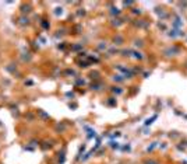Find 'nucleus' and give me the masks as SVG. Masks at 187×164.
I'll return each mask as SVG.
<instances>
[{"instance_id":"f257e3e1","label":"nucleus","mask_w":187,"mask_h":164,"mask_svg":"<svg viewBox=\"0 0 187 164\" xmlns=\"http://www.w3.org/2000/svg\"><path fill=\"white\" fill-rule=\"evenodd\" d=\"M144 164H158V161H154V160H147V161H144Z\"/></svg>"}]
</instances>
